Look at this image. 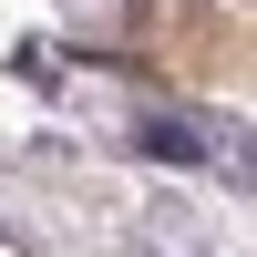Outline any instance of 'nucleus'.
<instances>
[{
    "instance_id": "f257e3e1",
    "label": "nucleus",
    "mask_w": 257,
    "mask_h": 257,
    "mask_svg": "<svg viewBox=\"0 0 257 257\" xmlns=\"http://www.w3.org/2000/svg\"><path fill=\"white\" fill-rule=\"evenodd\" d=\"M134 144H144V155H175V165H196V155H206L196 123H134Z\"/></svg>"
}]
</instances>
